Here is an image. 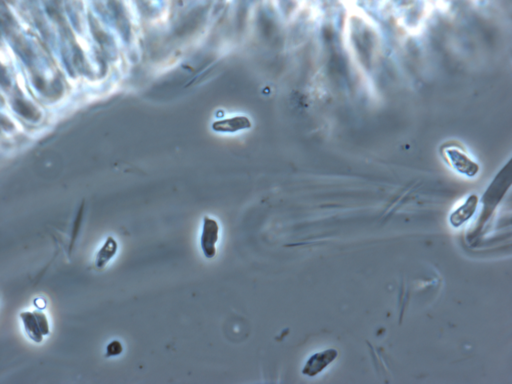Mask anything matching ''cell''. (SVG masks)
Masks as SVG:
<instances>
[{"instance_id": "obj_3", "label": "cell", "mask_w": 512, "mask_h": 384, "mask_svg": "<svg viewBox=\"0 0 512 384\" xmlns=\"http://www.w3.org/2000/svg\"><path fill=\"white\" fill-rule=\"evenodd\" d=\"M336 356L337 352L334 350H329L313 355L306 364L303 373L309 376L315 375L333 360Z\"/></svg>"}, {"instance_id": "obj_7", "label": "cell", "mask_w": 512, "mask_h": 384, "mask_svg": "<svg viewBox=\"0 0 512 384\" xmlns=\"http://www.w3.org/2000/svg\"><path fill=\"white\" fill-rule=\"evenodd\" d=\"M117 247L115 240L111 236L108 237L96 258L95 264L98 268L101 269L105 267L115 255Z\"/></svg>"}, {"instance_id": "obj_2", "label": "cell", "mask_w": 512, "mask_h": 384, "mask_svg": "<svg viewBox=\"0 0 512 384\" xmlns=\"http://www.w3.org/2000/svg\"><path fill=\"white\" fill-rule=\"evenodd\" d=\"M445 154L449 162L458 172L470 176L477 172L478 165L459 149L448 148L445 150Z\"/></svg>"}, {"instance_id": "obj_8", "label": "cell", "mask_w": 512, "mask_h": 384, "mask_svg": "<svg viewBox=\"0 0 512 384\" xmlns=\"http://www.w3.org/2000/svg\"><path fill=\"white\" fill-rule=\"evenodd\" d=\"M13 106L17 112L27 119L36 120L40 118L39 112L27 100L17 98L15 100Z\"/></svg>"}, {"instance_id": "obj_1", "label": "cell", "mask_w": 512, "mask_h": 384, "mask_svg": "<svg viewBox=\"0 0 512 384\" xmlns=\"http://www.w3.org/2000/svg\"><path fill=\"white\" fill-rule=\"evenodd\" d=\"M219 226L216 220L207 216L203 218L200 244L205 257L214 258L216 254V244L219 238Z\"/></svg>"}, {"instance_id": "obj_6", "label": "cell", "mask_w": 512, "mask_h": 384, "mask_svg": "<svg viewBox=\"0 0 512 384\" xmlns=\"http://www.w3.org/2000/svg\"><path fill=\"white\" fill-rule=\"evenodd\" d=\"M20 317L22 320L25 332L29 338L36 342H41L43 340V335L40 330L33 312H22L20 314Z\"/></svg>"}, {"instance_id": "obj_11", "label": "cell", "mask_w": 512, "mask_h": 384, "mask_svg": "<svg viewBox=\"0 0 512 384\" xmlns=\"http://www.w3.org/2000/svg\"><path fill=\"white\" fill-rule=\"evenodd\" d=\"M33 80L37 89L41 92L45 91L46 88V84L42 77L36 75L33 77Z\"/></svg>"}, {"instance_id": "obj_9", "label": "cell", "mask_w": 512, "mask_h": 384, "mask_svg": "<svg viewBox=\"0 0 512 384\" xmlns=\"http://www.w3.org/2000/svg\"><path fill=\"white\" fill-rule=\"evenodd\" d=\"M40 330L43 336L47 335L49 333V326L47 318L44 312L41 310H35L33 311Z\"/></svg>"}, {"instance_id": "obj_10", "label": "cell", "mask_w": 512, "mask_h": 384, "mask_svg": "<svg viewBox=\"0 0 512 384\" xmlns=\"http://www.w3.org/2000/svg\"><path fill=\"white\" fill-rule=\"evenodd\" d=\"M122 351V346L121 344L118 341H113L107 347L106 356H115L120 354Z\"/></svg>"}, {"instance_id": "obj_5", "label": "cell", "mask_w": 512, "mask_h": 384, "mask_svg": "<svg viewBox=\"0 0 512 384\" xmlns=\"http://www.w3.org/2000/svg\"><path fill=\"white\" fill-rule=\"evenodd\" d=\"M251 123L245 116H236L231 118L218 120L213 124L214 130L219 132H233L249 128Z\"/></svg>"}, {"instance_id": "obj_12", "label": "cell", "mask_w": 512, "mask_h": 384, "mask_svg": "<svg viewBox=\"0 0 512 384\" xmlns=\"http://www.w3.org/2000/svg\"><path fill=\"white\" fill-rule=\"evenodd\" d=\"M1 84L5 87H8L10 84V80L5 68H1Z\"/></svg>"}, {"instance_id": "obj_4", "label": "cell", "mask_w": 512, "mask_h": 384, "mask_svg": "<svg viewBox=\"0 0 512 384\" xmlns=\"http://www.w3.org/2000/svg\"><path fill=\"white\" fill-rule=\"evenodd\" d=\"M478 198L475 195L469 196L465 203L451 214L450 222L454 227H458L469 220L476 211Z\"/></svg>"}]
</instances>
